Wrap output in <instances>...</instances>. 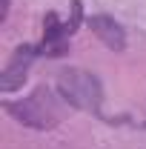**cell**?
<instances>
[{
    "label": "cell",
    "instance_id": "1",
    "mask_svg": "<svg viewBox=\"0 0 146 149\" xmlns=\"http://www.w3.org/2000/svg\"><path fill=\"white\" fill-rule=\"evenodd\" d=\"M60 89L66 95V100H72L80 109H97V103H100V86L89 72H77V69L63 72Z\"/></svg>",
    "mask_w": 146,
    "mask_h": 149
},
{
    "label": "cell",
    "instance_id": "3",
    "mask_svg": "<svg viewBox=\"0 0 146 149\" xmlns=\"http://www.w3.org/2000/svg\"><path fill=\"white\" fill-rule=\"evenodd\" d=\"M23 52L26 49H17V55H15V60L6 66V72H3V77H0V89L3 92H12L15 86H17L20 80L26 77V66H29V57L23 60Z\"/></svg>",
    "mask_w": 146,
    "mask_h": 149
},
{
    "label": "cell",
    "instance_id": "2",
    "mask_svg": "<svg viewBox=\"0 0 146 149\" xmlns=\"http://www.w3.org/2000/svg\"><path fill=\"white\" fill-rule=\"evenodd\" d=\"M89 26L112 52H123V49H126V35H123V29H120L117 20L106 17V15H95V17L89 20Z\"/></svg>",
    "mask_w": 146,
    "mask_h": 149
}]
</instances>
